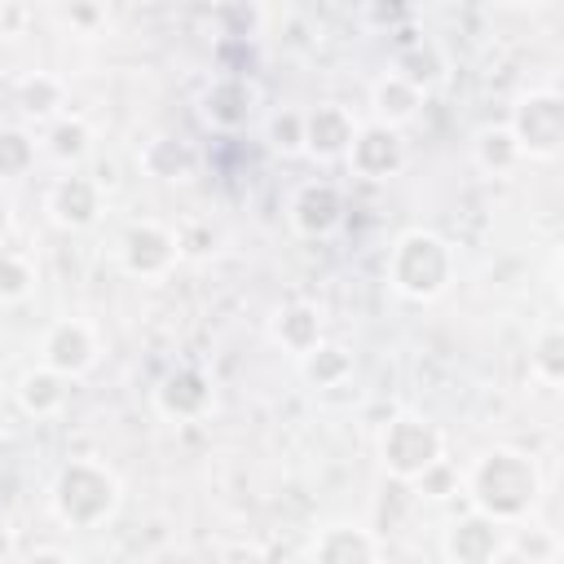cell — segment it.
Masks as SVG:
<instances>
[{
	"mask_svg": "<svg viewBox=\"0 0 564 564\" xmlns=\"http://www.w3.org/2000/svg\"><path fill=\"white\" fill-rule=\"evenodd\" d=\"M494 159H498V167H507V163H516V159H520V145H516V137H511L507 128H498V132H485V137H480V163H485V167H494Z\"/></svg>",
	"mask_w": 564,
	"mask_h": 564,
	"instance_id": "ba28073f",
	"label": "cell"
},
{
	"mask_svg": "<svg viewBox=\"0 0 564 564\" xmlns=\"http://www.w3.org/2000/svg\"><path fill=\"white\" fill-rule=\"evenodd\" d=\"M533 370H538L546 383H560L564 361H560V330H555V326L542 330V339H538V348H533Z\"/></svg>",
	"mask_w": 564,
	"mask_h": 564,
	"instance_id": "52a82bcc",
	"label": "cell"
},
{
	"mask_svg": "<svg viewBox=\"0 0 564 564\" xmlns=\"http://www.w3.org/2000/svg\"><path fill=\"white\" fill-rule=\"evenodd\" d=\"M529 159H551L564 137V101L560 93H529L516 110V123L507 128Z\"/></svg>",
	"mask_w": 564,
	"mask_h": 564,
	"instance_id": "7a4b0ae2",
	"label": "cell"
},
{
	"mask_svg": "<svg viewBox=\"0 0 564 564\" xmlns=\"http://www.w3.org/2000/svg\"><path fill=\"white\" fill-rule=\"evenodd\" d=\"M436 454H441V441H436V432H432L427 423H419V419H401V423H392V432L383 436V458H388L392 471H401V476L427 471V467L436 463Z\"/></svg>",
	"mask_w": 564,
	"mask_h": 564,
	"instance_id": "277c9868",
	"label": "cell"
},
{
	"mask_svg": "<svg viewBox=\"0 0 564 564\" xmlns=\"http://www.w3.org/2000/svg\"><path fill=\"white\" fill-rule=\"evenodd\" d=\"M401 260H392V273H397V286L410 291V295H436L445 286V273H449V256L441 247V238L432 234H410L401 238L397 247Z\"/></svg>",
	"mask_w": 564,
	"mask_h": 564,
	"instance_id": "3957f363",
	"label": "cell"
},
{
	"mask_svg": "<svg viewBox=\"0 0 564 564\" xmlns=\"http://www.w3.org/2000/svg\"><path fill=\"white\" fill-rule=\"evenodd\" d=\"M538 467L524 458V454H511V449H494L480 458V467L471 471V494H476V507L485 520L494 524H516L520 516L533 511L538 502Z\"/></svg>",
	"mask_w": 564,
	"mask_h": 564,
	"instance_id": "6da1fadb",
	"label": "cell"
},
{
	"mask_svg": "<svg viewBox=\"0 0 564 564\" xmlns=\"http://www.w3.org/2000/svg\"><path fill=\"white\" fill-rule=\"evenodd\" d=\"M489 564H529V560H520V555H494Z\"/></svg>",
	"mask_w": 564,
	"mask_h": 564,
	"instance_id": "9c48e42d",
	"label": "cell"
},
{
	"mask_svg": "<svg viewBox=\"0 0 564 564\" xmlns=\"http://www.w3.org/2000/svg\"><path fill=\"white\" fill-rule=\"evenodd\" d=\"M502 524H494V520H485V516H471V520H463V524H454V533H449V555L458 560V564H489L494 555H498V546H502V533H498Z\"/></svg>",
	"mask_w": 564,
	"mask_h": 564,
	"instance_id": "5b68a950",
	"label": "cell"
},
{
	"mask_svg": "<svg viewBox=\"0 0 564 564\" xmlns=\"http://www.w3.org/2000/svg\"><path fill=\"white\" fill-rule=\"evenodd\" d=\"M88 357H93V344H88L84 326H70V344L48 348V366H57V370H79Z\"/></svg>",
	"mask_w": 564,
	"mask_h": 564,
	"instance_id": "8992f818",
	"label": "cell"
}]
</instances>
